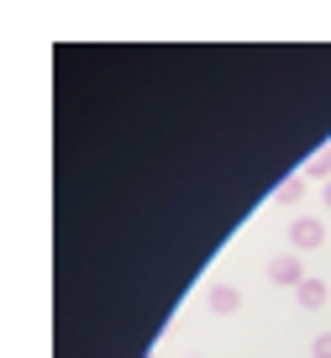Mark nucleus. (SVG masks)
Instances as JSON below:
<instances>
[{"instance_id": "9", "label": "nucleus", "mask_w": 331, "mask_h": 358, "mask_svg": "<svg viewBox=\"0 0 331 358\" xmlns=\"http://www.w3.org/2000/svg\"><path fill=\"white\" fill-rule=\"evenodd\" d=\"M147 358H158V353H147Z\"/></svg>"}, {"instance_id": "6", "label": "nucleus", "mask_w": 331, "mask_h": 358, "mask_svg": "<svg viewBox=\"0 0 331 358\" xmlns=\"http://www.w3.org/2000/svg\"><path fill=\"white\" fill-rule=\"evenodd\" d=\"M305 185H310L305 174H289L284 185H279V206H300V201H305Z\"/></svg>"}, {"instance_id": "3", "label": "nucleus", "mask_w": 331, "mask_h": 358, "mask_svg": "<svg viewBox=\"0 0 331 358\" xmlns=\"http://www.w3.org/2000/svg\"><path fill=\"white\" fill-rule=\"evenodd\" d=\"M205 306H210L216 316H237V311H242V290H237V285H210V290H205Z\"/></svg>"}, {"instance_id": "7", "label": "nucleus", "mask_w": 331, "mask_h": 358, "mask_svg": "<svg viewBox=\"0 0 331 358\" xmlns=\"http://www.w3.org/2000/svg\"><path fill=\"white\" fill-rule=\"evenodd\" d=\"M310 358H331V332H326V337H316V343H310Z\"/></svg>"}, {"instance_id": "8", "label": "nucleus", "mask_w": 331, "mask_h": 358, "mask_svg": "<svg viewBox=\"0 0 331 358\" xmlns=\"http://www.w3.org/2000/svg\"><path fill=\"white\" fill-rule=\"evenodd\" d=\"M321 201H326V211H331V185H321Z\"/></svg>"}, {"instance_id": "4", "label": "nucleus", "mask_w": 331, "mask_h": 358, "mask_svg": "<svg viewBox=\"0 0 331 358\" xmlns=\"http://www.w3.org/2000/svg\"><path fill=\"white\" fill-rule=\"evenodd\" d=\"M295 301L305 306V311H321V306L331 301V285H326V280H305V285L295 290Z\"/></svg>"}, {"instance_id": "5", "label": "nucleus", "mask_w": 331, "mask_h": 358, "mask_svg": "<svg viewBox=\"0 0 331 358\" xmlns=\"http://www.w3.org/2000/svg\"><path fill=\"white\" fill-rule=\"evenodd\" d=\"M300 174H305V179H321V185H331V148H316V153L300 164Z\"/></svg>"}, {"instance_id": "1", "label": "nucleus", "mask_w": 331, "mask_h": 358, "mask_svg": "<svg viewBox=\"0 0 331 358\" xmlns=\"http://www.w3.org/2000/svg\"><path fill=\"white\" fill-rule=\"evenodd\" d=\"M289 248L295 253H321L326 248V222L321 216H295L289 222Z\"/></svg>"}, {"instance_id": "2", "label": "nucleus", "mask_w": 331, "mask_h": 358, "mask_svg": "<svg viewBox=\"0 0 331 358\" xmlns=\"http://www.w3.org/2000/svg\"><path fill=\"white\" fill-rule=\"evenodd\" d=\"M268 280L284 285V290H300V285L310 280V274H305V258H300V253H279V258H268Z\"/></svg>"}]
</instances>
